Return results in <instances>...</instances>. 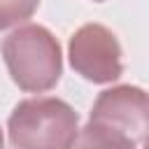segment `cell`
<instances>
[{"label": "cell", "instance_id": "cell-5", "mask_svg": "<svg viewBox=\"0 0 149 149\" xmlns=\"http://www.w3.org/2000/svg\"><path fill=\"white\" fill-rule=\"evenodd\" d=\"M70 149H135V142L126 133L88 119V123L77 133Z\"/></svg>", "mask_w": 149, "mask_h": 149}, {"label": "cell", "instance_id": "cell-9", "mask_svg": "<svg viewBox=\"0 0 149 149\" xmlns=\"http://www.w3.org/2000/svg\"><path fill=\"white\" fill-rule=\"evenodd\" d=\"M93 2H105V0H93Z\"/></svg>", "mask_w": 149, "mask_h": 149}, {"label": "cell", "instance_id": "cell-7", "mask_svg": "<svg viewBox=\"0 0 149 149\" xmlns=\"http://www.w3.org/2000/svg\"><path fill=\"white\" fill-rule=\"evenodd\" d=\"M2 142H5V137H2V130H0V149H2Z\"/></svg>", "mask_w": 149, "mask_h": 149}, {"label": "cell", "instance_id": "cell-4", "mask_svg": "<svg viewBox=\"0 0 149 149\" xmlns=\"http://www.w3.org/2000/svg\"><path fill=\"white\" fill-rule=\"evenodd\" d=\"M91 119L126 133L140 144L149 137V93L130 84L112 86L95 98Z\"/></svg>", "mask_w": 149, "mask_h": 149}, {"label": "cell", "instance_id": "cell-2", "mask_svg": "<svg viewBox=\"0 0 149 149\" xmlns=\"http://www.w3.org/2000/svg\"><path fill=\"white\" fill-rule=\"evenodd\" d=\"M7 130L14 149H70L79 114L61 98H28L12 109Z\"/></svg>", "mask_w": 149, "mask_h": 149}, {"label": "cell", "instance_id": "cell-6", "mask_svg": "<svg viewBox=\"0 0 149 149\" xmlns=\"http://www.w3.org/2000/svg\"><path fill=\"white\" fill-rule=\"evenodd\" d=\"M40 7V0H0V30L28 21Z\"/></svg>", "mask_w": 149, "mask_h": 149}, {"label": "cell", "instance_id": "cell-1", "mask_svg": "<svg viewBox=\"0 0 149 149\" xmlns=\"http://www.w3.org/2000/svg\"><path fill=\"white\" fill-rule=\"evenodd\" d=\"M0 54L12 81L26 93H44L63 74L61 44L44 26L28 23L16 28L2 40Z\"/></svg>", "mask_w": 149, "mask_h": 149}, {"label": "cell", "instance_id": "cell-3", "mask_svg": "<svg viewBox=\"0 0 149 149\" xmlns=\"http://www.w3.org/2000/svg\"><path fill=\"white\" fill-rule=\"evenodd\" d=\"M68 56H70L72 70L81 74L86 81L109 84L123 74L121 44L116 35L100 23L81 26L70 37Z\"/></svg>", "mask_w": 149, "mask_h": 149}, {"label": "cell", "instance_id": "cell-8", "mask_svg": "<svg viewBox=\"0 0 149 149\" xmlns=\"http://www.w3.org/2000/svg\"><path fill=\"white\" fill-rule=\"evenodd\" d=\"M144 149H149V137H147V140H144Z\"/></svg>", "mask_w": 149, "mask_h": 149}]
</instances>
